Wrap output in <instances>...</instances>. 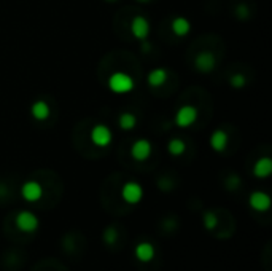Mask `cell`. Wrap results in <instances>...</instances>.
<instances>
[{"label": "cell", "mask_w": 272, "mask_h": 271, "mask_svg": "<svg viewBox=\"0 0 272 271\" xmlns=\"http://www.w3.org/2000/svg\"><path fill=\"white\" fill-rule=\"evenodd\" d=\"M135 86V81L129 73L126 72H115L109 78V88L116 94H127Z\"/></svg>", "instance_id": "cell-1"}, {"label": "cell", "mask_w": 272, "mask_h": 271, "mask_svg": "<svg viewBox=\"0 0 272 271\" xmlns=\"http://www.w3.org/2000/svg\"><path fill=\"white\" fill-rule=\"evenodd\" d=\"M111 140H113V133L107 125L99 123L91 130V142H93L96 147L105 148L111 144Z\"/></svg>", "instance_id": "cell-2"}, {"label": "cell", "mask_w": 272, "mask_h": 271, "mask_svg": "<svg viewBox=\"0 0 272 271\" xmlns=\"http://www.w3.org/2000/svg\"><path fill=\"white\" fill-rule=\"evenodd\" d=\"M198 120V109L193 105H183L175 114V125L178 128H190Z\"/></svg>", "instance_id": "cell-3"}, {"label": "cell", "mask_w": 272, "mask_h": 271, "mask_svg": "<svg viewBox=\"0 0 272 271\" xmlns=\"http://www.w3.org/2000/svg\"><path fill=\"white\" fill-rule=\"evenodd\" d=\"M121 197L127 204H137L143 198V188L137 182H126L121 188Z\"/></svg>", "instance_id": "cell-4"}, {"label": "cell", "mask_w": 272, "mask_h": 271, "mask_svg": "<svg viewBox=\"0 0 272 271\" xmlns=\"http://www.w3.org/2000/svg\"><path fill=\"white\" fill-rule=\"evenodd\" d=\"M16 227L24 233H34L39 228V217L30 210H21L16 215Z\"/></svg>", "instance_id": "cell-5"}, {"label": "cell", "mask_w": 272, "mask_h": 271, "mask_svg": "<svg viewBox=\"0 0 272 271\" xmlns=\"http://www.w3.org/2000/svg\"><path fill=\"white\" fill-rule=\"evenodd\" d=\"M194 66L201 73H209L217 67V58L210 51H201L194 59Z\"/></svg>", "instance_id": "cell-6"}, {"label": "cell", "mask_w": 272, "mask_h": 271, "mask_svg": "<svg viewBox=\"0 0 272 271\" xmlns=\"http://www.w3.org/2000/svg\"><path fill=\"white\" fill-rule=\"evenodd\" d=\"M151 152H153V147H151V142L148 139H139L135 140L132 147H131V155L135 161H145L150 158Z\"/></svg>", "instance_id": "cell-7"}, {"label": "cell", "mask_w": 272, "mask_h": 271, "mask_svg": "<svg viewBox=\"0 0 272 271\" xmlns=\"http://www.w3.org/2000/svg\"><path fill=\"white\" fill-rule=\"evenodd\" d=\"M131 32L137 40H147L150 35V21L145 16H135L131 21Z\"/></svg>", "instance_id": "cell-8"}, {"label": "cell", "mask_w": 272, "mask_h": 271, "mask_svg": "<svg viewBox=\"0 0 272 271\" xmlns=\"http://www.w3.org/2000/svg\"><path fill=\"white\" fill-rule=\"evenodd\" d=\"M21 195L26 201L35 203L43 197V188L39 182H35V180H29V182H26L24 185H22Z\"/></svg>", "instance_id": "cell-9"}, {"label": "cell", "mask_w": 272, "mask_h": 271, "mask_svg": "<svg viewBox=\"0 0 272 271\" xmlns=\"http://www.w3.org/2000/svg\"><path fill=\"white\" fill-rule=\"evenodd\" d=\"M252 209L258 210V212H264L271 207V197L264 192H253L248 198Z\"/></svg>", "instance_id": "cell-10"}, {"label": "cell", "mask_w": 272, "mask_h": 271, "mask_svg": "<svg viewBox=\"0 0 272 271\" xmlns=\"http://www.w3.org/2000/svg\"><path fill=\"white\" fill-rule=\"evenodd\" d=\"M30 115H32L37 122H47L51 115V107L47 101H35L30 105Z\"/></svg>", "instance_id": "cell-11"}, {"label": "cell", "mask_w": 272, "mask_h": 271, "mask_svg": "<svg viewBox=\"0 0 272 271\" xmlns=\"http://www.w3.org/2000/svg\"><path fill=\"white\" fill-rule=\"evenodd\" d=\"M228 142H229V136L223 130H217L210 136V147L214 148L215 152H220V153L224 152L226 147H228Z\"/></svg>", "instance_id": "cell-12"}, {"label": "cell", "mask_w": 272, "mask_h": 271, "mask_svg": "<svg viewBox=\"0 0 272 271\" xmlns=\"http://www.w3.org/2000/svg\"><path fill=\"white\" fill-rule=\"evenodd\" d=\"M271 172H272V161H271V158L263 156V158H260V160L255 163V166H253V176L255 177L266 179V177L271 176Z\"/></svg>", "instance_id": "cell-13"}, {"label": "cell", "mask_w": 272, "mask_h": 271, "mask_svg": "<svg viewBox=\"0 0 272 271\" xmlns=\"http://www.w3.org/2000/svg\"><path fill=\"white\" fill-rule=\"evenodd\" d=\"M170 27H172V32L175 34L177 37H185L191 31V22L183 16H178V18H175L172 21Z\"/></svg>", "instance_id": "cell-14"}, {"label": "cell", "mask_w": 272, "mask_h": 271, "mask_svg": "<svg viewBox=\"0 0 272 271\" xmlns=\"http://www.w3.org/2000/svg\"><path fill=\"white\" fill-rule=\"evenodd\" d=\"M147 81H148L150 86L160 88V86H163L165 83V81H167V72H165L164 69H161V67H160V69H153L148 73Z\"/></svg>", "instance_id": "cell-15"}, {"label": "cell", "mask_w": 272, "mask_h": 271, "mask_svg": "<svg viewBox=\"0 0 272 271\" xmlns=\"http://www.w3.org/2000/svg\"><path fill=\"white\" fill-rule=\"evenodd\" d=\"M135 257H137L140 262H150L155 257V247L150 243H140L137 247H135Z\"/></svg>", "instance_id": "cell-16"}, {"label": "cell", "mask_w": 272, "mask_h": 271, "mask_svg": "<svg viewBox=\"0 0 272 271\" xmlns=\"http://www.w3.org/2000/svg\"><path fill=\"white\" fill-rule=\"evenodd\" d=\"M118 125L123 131H132L135 126H137V117L131 112H124V114H121L119 118H118Z\"/></svg>", "instance_id": "cell-17"}, {"label": "cell", "mask_w": 272, "mask_h": 271, "mask_svg": "<svg viewBox=\"0 0 272 271\" xmlns=\"http://www.w3.org/2000/svg\"><path fill=\"white\" fill-rule=\"evenodd\" d=\"M167 150H169V153L172 156H180V155H183L185 153V150H186V144L181 139H170L169 140V144H167Z\"/></svg>", "instance_id": "cell-18"}, {"label": "cell", "mask_w": 272, "mask_h": 271, "mask_svg": "<svg viewBox=\"0 0 272 271\" xmlns=\"http://www.w3.org/2000/svg\"><path fill=\"white\" fill-rule=\"evenodd\" d=\"M218 225V217L214 212H206L204 214V227L207 230H214Z\"/></svg>", "instance_id": "cell-19"}, {"label": "cell", "mask_w": 272, "mask_h": 271, "mask_svg": "<svg viewBox=\"0 0 272 271\" xmlns=\"http://www.w3.org/2000/svg\"><path fill=\"white\" fill-rule=\"evenodd\" d=\"M229 85L234 88H244L247 85V78L242 73H234L229 78Z\"/></svg>", "instance_id": "cell-20"}, {"label": "cell", "mask_w": 272, "mask_h": 271, "mask_svg": "<svg viewBox=\"0 0 272 271\" xmlns=\"http://www.w3.org/2000/svg\"><path fill=\"white\" fill-rule=\"evenodd\" d=\"M104 241L107 244H113V243H115V241H116V230L113 228V227L105 230V233H104Z\"/></svg>", "instance_id": "cell-21"}, {"label": "cell", "mask_w": 272, "mask_h": 271, "mask_svg": "<svg viewBox=\"0 0 272 271\" xmlns=\"http://www.w3.org/2000/svg\"><path fill=\"white\" fill-rule=\"evenodd\" d=\"M236 14H237V18H239V19H247V18H248V14H250V11H248L247 5H240V6H237Z\"/></svg>", "instance_id": "cell-22"}, {"label": "cell", "mask_w": 272, "mask_h": 271, "mask_svg": "<svg viewBox=\"0 0 272 271\" xmlns=\"http://www.w3.org/2000/svg\"><path fill=\"white\" fill-rule=\"evenodd\" d=\"M137 2H140V3H148L150 0H137Z\"/></svg>", "instance_id": "cell-23"}, {"label": "cell", "mask_w": 272, "mask_h": 271, "mask_svg": "<svg viewBox=\"0 0 272 271\" xmlns=\"http://www.w3.org/2000/svg\"><path fill=\"white\" fill-rule=\"evenodd\" d=\"M107 2H110V3H113V2H116V0H107Z\"/></svg>", "instance_id": "cell-24"}]
</instances>
